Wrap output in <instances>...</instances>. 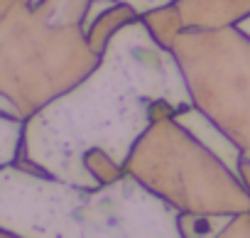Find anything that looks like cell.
<instances>
[{
  "mask_svg": "<svg viewBox=\"0 0 250 238\" xmlns=\"http://www.w3.org/2000/svg\"><path fill=\"white\" fill-rule=\"evenodd\" d=\"M0 126H3V128H0V133H3V167H5V165H13L15 160H20V155H22L20 143L25 140L27 121H25V118H13V115H5L3 113Z\"/></svg>",
  "mask_w": 250,
  "mask_h": 238,
  "instance_id": "1",
  "label": "cell"
},
{
  "mask_svg": "<svg viewBox=\"0 0 250 238\" xmlns=\"http://www.w3.org/2000/svg\"><path fill=\"white\" fill-rule=\"evenodd\" d=\"M235 27H238V30H243V32H245V35L250 37V15H248L245 20H240V22H238Z\"/></svg>",
  "mask_w": 250,
  "mask_h": 238,
  "instance_id": "2",
  "label": "cell"
}]
</instances>
